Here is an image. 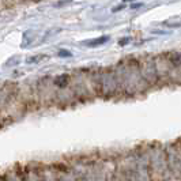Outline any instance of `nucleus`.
I'll return each mask as SVG.
<instances>
[{
    "mask_svg": "<svg viewBox=\"0 0 181 181\" xmlns=\"http://www.w3.org/2000/svg\"><path fill=\"white\" fill-rule=\"evenodd\" d=\"M59 56L61 57H68V56H71V52H68V50H59Z\"/></svg>",
    "mask_w": 181,
    "mask_h": 181,
    "instance_id": "nucleus-2",
    "label": "nucleus"
},
{
    "mask_svg": "<svg viewBox=\"0 0 181 181\" xmlns=\"http://www.w3.org/2000/svg\"><path fill=\"white\" fill-rule=\"evenodd\" d=\"M109 38L108 37H100V38H97V40H93V41H88V44L87 45H90V46H97V45H101V44H104V42H106Z\"/></svg>",
    "mask_w": 181,
    "mask_h": 181,
    "instance_id": "nucleus-1",
    "label": "nucleus"
}]
</instances>
